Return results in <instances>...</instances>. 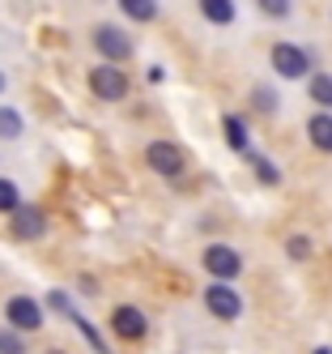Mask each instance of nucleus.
<instances>
[{
    "label": "nucleus",
    "mask_w": 332,
    "mask_h": 354,
    "mask_svg": "<svg viewBox=\"0 0 332 354\" xmlns=\"http://www.w3.org/2000/svg\"><path fill=\"white\" fill-rule=\"evenodd\" d=\"M94 47H98L102 64H115V68L124 60H133V52H137L133 35H128L124 26H111V21H98V26H94Z\"/></svg>",
    "instance_id": "f257e3e1"
},
{
    "label": "nucleus",
    "mask_w": 332,
    "mask_h": 354,
    "mask_svg": "<svg viewBox=\"0 0 332 354\" xmlns=\"http://www.w3.org/2000/svg\"><path fill=\"white\" fill-rule=\"evenodd\" d=\"M5 320H9V328L13 333H39L43 328V303L35 299V295H13V299H5Z\"/></svg>",
    "instance_id": "f03ea898"
},
{
    "label": "nucleus",
    "mask_w": 332,
    "mask_h": 354,
    "mask_svg": "<svg viewBox=\"0 0 332 354\" xmlns=\"http://www.w3.org/2000/svg\"><path fill=\"white\" fill-rule=\"evenodd\" d=\"M273 68H277V77H286V82H298V77H311V52H302V47L294 43H277L273 47Z\"/></svg>",
    "instance_id": "7ed1b4c3"
},
{
    "label": "nucleus",
    "mask_w": 332,
    "mask_h": 354,
    "mask_svg": "<svg viewBox=\"0 0 332 354\" xmlns=\"http://www.w3.org/2000/svg\"><path fill=\"white\" fill-rule=\"evenodd\" d=\"M9 235L13 239H21V243H35V239H43L47 235V214L39 209V205H21L9 214Z\"/></svg>",
    "instance_id": "20e7f679"
},
{
    "label": "nucleus",
    "mask_w": 332,
    "mask_h": 354,
    "mask_svg": "<svg viewBox=\"0 0 332 354\" xmlns=\"http://www.w3.org/2000/svg\"><path fill=\"white\" fill-rule=\"evenodd\" d=\"M90 90L102 98V103H119V98H128L124 68H115V64H94L90 68Z\"/></svg>",
    "instance_id": "39448f33"
},
{
    "label": "nucleus",
    "mask_w": 332,
    "mask_h": 354,
    "mask_svg": "<svg viewBox=\"0 0 332 354\" xmlns=\"http://www.w3.org/2000/svg\"><path fill=\"white\" fill-rule=\"evenodd\" d=\"M204 269L213 273V282H235L243 273V257L230 243H209L204 248Z\"/></svg>",
    "instance_id": "423d86ee"
},
{
    "label": "nucleus",
    "mask_w": 332,
    "mask_h": 354,
    "mask_svg": "<svg viewBox=\"0 0 332 354\" xmlns=\"http://www.w3.org/2000/svg\"><path fill=\"white\" fill-rule=\"evenodd\" d=\"M204 308H209L217 320H239L243 316V295L230 282H209V290H204Z\"/></svg>",
    "instance_id": "0eeeda50"
},
{
    "label": "nucleus",
    "mask_w": 332,
    "mask_h": 354,
    "mask_svg": "<svg viewBox=\"0 0 332 354\" xmlns=\"http://www.w3.org/2000/svg\"><path fill=\"white\" fill-rule=\"evenodd\" d=\"M145 162H149V171L175 180V175H184V149H179L175 141H149L145 145Z\"/></svg>",
    "instance_id": "6e6552de"
},
{
    "label": "nucleus",
    "mask_w": 332,
    "mask_h": 354,
    "mask_svg": "<svg viewBox=\"0 0 332 354\" xmlns=\"http://www.w3.org/2000/svg\"><path fill=\"white\" fill-rule=\"evenodd\" d=\"M111 333L124 337V342H141L149 333V320L141 308H133V303H119V308H111Z\"/></svg>",
    "instance_id": "1a4fd4ad"
},
{
    "label": "nucleus",
    "mask_w": 332,
    "mask_h": 354,
    "mask_svg": "<svg viewBox=\"0 0 332 354\" xmlns=\"http://www.w3.org/2000/svg\"><path fill=\"white\" fill-rule=\"evenodd\" d=\"M306 137H311L315 149L332 154V115H328V111H315L311 120H306Z\"/></svg>",
    "instance_id": "9d476101"
},
{
    "label": "nucleus",
    "mask_w": 332,
    "mask_h": 354,
    "mask_svg": "<svg viewBox=\"0 0 332 354\" xmlns=\"http://www.w3.org/2000/svg\"><path fill=\"white\" fill-rule=\"evenodd\" d=\"M200 13H204V21H213V26H235V17H239L235 0H200Z\"/></svg>",
    "instance_id": "9b49d317"
},
{
    "label": "nucleus",
    "mask_w": 332,
    "mask_h": 354,
    "mask_svg": "<svg viewBox=\"0 0 332 354\" xmlns=\"http://www.w3.org/2000/svg\"><path fill=\"white\" fill-rule=\"evenodd\" d=\"M26 133V115L9 103H0V141H17Z\"/></svg>",
    "instance_id": "f8f14e48"
},
{
    "label": "nucleus",
    "mask_w": 332,
    "mask_h": 354,
    "mask_svg": "<svg viewBox=\"0 0 332 354\" xmlns=\"http://www.w3.org/2000/svg\"><path fill=\"white\" fill-rule=\"evenodd\" d=\"M119 13L128 17V21H153L158 17V0H119Z\"/></svg>",
    "instance_id": "ddd939ff"
},
{
    "label": "nucleus",
    "mask_w": 332,
    "mask_h": 354,
    "mask_svg": "<svg viewBox=\"0 0 332 354\" xmlns=\"http://www.w3.org/2000/svg\"><path fill=\"white\" fill-rule=\"evenodd\" d=\"M306 94H311L324 111H332V73H311V77H306Z\"/></svg>",
    "instance_id": "4468645a"
},
{
    "label": "nucleus",
    "mask_w": 332,
    "mask_h": 354,
    "mask_svg": "<svg viewBox=\"0 0 332 354\" xmlns=\"http://www.w3.org/2000/svg\"><path fill=\"white\" fill-rule=\"evenodd\" d=\"M68 320H72L77 328H81V337L90 342V350H94V354H111V346H107V342H102V333H98V328H94V324H90V320H86L81 312H77V308L68 312Z\"/></svg>",
    "instance_id": "2eb2a0df"
},
{
    "label": "nucleus",
    "mask_w": 332,
    "mask_h": 354,
    "mask_svg": "<svg viewBox=\"0 0 332 354\" xmlns=\"http://www.w3.org/2000/svg\"><path fill=\"white\" fill-rule=\"evenodd\" d=\"M251 171H255V180H260V184H281V171L273 167V158L268 154H251Z\"/></svg>",
    "instance_id": "dca6fc26"
},
{
    "label": "nucleus",
    "mask_w": 332,
    "mask_h": 354,
    "mask_svg": "<svg viewBox=\"0 0 332 354\" xmlns=\"http://www.w3.org/2000/svg\"><path fill=\"white\" fill-rule=\"evenodd\" d=\"M222 129H226V141L235 145V149H247V124H243V115H226Z\"/></svg>",
    "instance_id": "f3484780"
},
{
    "label": "nucleus",
    "mask_w": 332,
    "mask_h": 354,
    "mask_svg": "<svg viewBox=\"0 0 332 354\" xmlns=\"http://www.w3.org/2000/svg\"><path fill=\"white\" fill-rule=\"evenodd\" d=\"M17 205H21V188H17L13 180H0V214L9 218V214H13Z\"/></svg>",
    "instance_id": "a211bd4d"
},
{
    "label": "nucleus",
    "mask_w": 332,
    "mask_h": 354,
    "mask_svg": "<svg viewBox=\"0 0 332 354\" xmlns=\"http://www.w3.org/2000/svg\"><path fill=\"white\" fill-rule=\"evenodd\" d=\"M0 354H26V337L13 328H0Z\"/></svg>",
    "instance_id": "6ab92c4d"
},
{
    "label": "nucleus",
    "mask_w": 332,
    "mask_h": 354,
    "mask_svg": "<svg viewBox=\"0 0 332 354\" xmlns=\"http://www.w3.org/2000/svg\"><path fill=\"white\" fill-rule=\"evenodd\" d=\"M255 5H260V13H264V17H290L294 0H255Z\"/></svg>",
    "instance_id": "aec40b11"
},
{
    "label": "nucleus",
    "mask_w": 332,
    "mask_h": 354,
    "mask_svg": "<svg viewBox=\"0 0 332 354\" xmlns=\"http://www.w3.org/2000/svg\"><path fill=\"white\" fill-rule=\"evenodd\" d=\"M251 103L260 107V111H268V115H273V111H277V94H273L268 86H255V90H251Z\"/></svg>",
    "instance_id": "412c9836"
},
{
    "label": "nucleus",
    "mask_w": 332,
    "mask_h": 354,
    "mask_svg": "<svg viewBox=\"0 0 332 354\" xmlns=\"http://www.w3.org/2000/svg\"><path fill=\"white\" fill-rule=\"evenodd\" d=\"M286 252H290L294 261H306V257H311V239H302V235H294V239L286 243Z\"/></svg>",
    "instance_id": "4be33fe9"
},
{
    "label": "nucleus",
    "mask_w": 332,
    "mask_h": 354,
    "mask_svg": "<svg viewBox=\"0 0 332 354\" xmlns=\"http://www.w3.org/2000/svg\"><path fill=\"white\" fill-rule=\"evenodd\" d=\"M47 303H51V312H60V316H68V312H72V299H68L64 290H51V295H47Z\"/></svg>",
    "instance_id": "5701e85b"
},
{
    "label": "nucleus",
    "mask_w": 332,
    "mask_h": 354,
    "mask_svg": "<svg viewBox=\"0 0 332 354\" xmlns=\"http://www.w3.org/2000/svg\"><path fill=\"white\" fill-rule=\"evenodd\" d=\"M0 94H9V73L0 68Z\"/></svg>",
    "instance_id": "b1692460"
},
{
    "label": "nucleus",
    "mask_w": 332,
    "mask_h": 354,
    "mask_svg": "<svg viewBox=\"0 0 332 354\" xmlns=\"http://www.w3.org/2000/svg\"><path fill=\"white\" fill-rule=\"evenodd\" d=\"M43 354H68V350H60V346H47V350H43Z\"/></svg>",
    "instance_id": "393cba45"
},
{
    "label": "nucleus",
    "mask_w": 332,
    "mask_h": 354,
    "mask_svg": "<svg viewBox=\"0 0 332 354\" xmlns=\"http://www.w3.org/2000/svg\"><path fill=\"white\" fill-rule=\"evenodd\" d=\"M315 354H332V350H328V346H320V350H315Z\"/></svg>",
    "instance_id": "a878e982"
}]
</instances>
